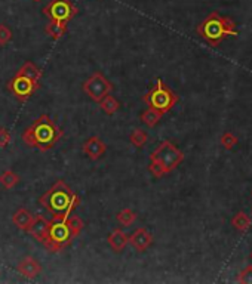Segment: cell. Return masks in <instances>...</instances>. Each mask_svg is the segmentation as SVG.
<instances>
[{
  "label": "cell",
  "instance_id": "cell-24",
  "mask_svg": "<svg viewBox=\"0 0 252 284\" xmlns=\"http://www.w3.org/2000/svg\"><path fill=\"white\" fill-rule=\"evenodd\" d=\"M12 40V31L8 25L0 24V46H6Z\"/></svg>",
  "mask_w": 252,
  "mask_h": 284
},
{
  "label": "cell",
  "instance_id": "cell-23",
  "mask_svg": "<svg viewBox=\"0 0 252 284\" xmlns=\"http://www.w3.org/2000/svg\"><path fill=\"white\" fill-rule=\"evenodd\" d=\"M147 139H149V136L143 129H135L134 132L131 134V136H129V141H131V144L134 145L135 148H143L146 145Z\"/></svg>",
  "mask_w": 252,
  "mask_h": 284
},
{
  "label": "cell",
  "instance_id": "cell-6",
  "mask_svg": "<svg viewBox=\"0 0 252 284\" xmlns=\"http://www.w3.org/2000/svg\"><path fill=\"white\" fill-rule=\"evenodd\" d=\"M143 101L150 107L163 114L172 110V107L178 102L177 93L165 83L162 79H157L156 84L143 97Z\"/></svg>",
  "mask_w": 252,
  "mask_h": 284
},
{
  "label": "cell",
  "instance_id": "cell-28",
  "mask_svg": "<svg viewBox=\"0 0 252 284\" xmlns=\"http://www.w3.org/2000/svg\"><path fill=\"white\" fill-rule=\"evenodd\" d=\"M33 2H42V0H33Z\"/></svg>",
  "mask_w": 252,
  "mask_h": 284
},
{
  "label": "cell",
  "instance_id": "cell-2",
  "mask_svg": "<svg viewBox=\"0 0 252 284\" xmlns=\"http://www.w3.org/2000/svg\"><path fill=\"white\" fill-rule=\"evenodd\" d=\"M61 138L63 131L46 114L39 116L33 121V124L29 126L21 135V139L25 145L37 148L42 152L52 150Z\"/></svg>",
  "mask_w": 252,
  "mask_h": 284
},
{
  "label": "cell",
  "instance_id": "cell-16",
  "mask_svg": "<svg viewBox=\"0 0 252 284\" xmlns=\"http://www.w3.org/2000/svg\"><path fill=\"white\" fill-rule=\"evenodd\" d=\"M67 24L68 22L49 19V22L45 25V33L52 37L53 40H60L64 37V34L67 33Z\"/></svg>",
  "mask_w": 252,
  "mask_h": 284
},
{
  "label": "cell",
  "instance_id": "cell-26",
  "mask_svg": "<svg viewBox=\"0 0 252 284\" xmlns=\"http://www.w3.org/2000/svg\"><path fill=\"white\" fill-rule=\"evenodd\" d=\"M237 281L239 283H245V284H252V265L246 267L237 277Z\"/></svg>",
  "mask_w": 252,
  "mask_h": 284
},
{
  "label": "cell",
  "instance_id": "cell-21",
  "mask_svg": "<svg viewBox=\"0 0 252 284\" xmlns=\"http://www.w3.org/2000/svg\"><path fill=\"white\" fill-rule=\"evenodd\" d=\"M0 184L6 190H12L14 186H17L19 184V176L12 170H5L0 175Z\"/></svg>",
  "mask_w": 252,
  "mask_h": 284
},
{
  "label": "cell",
  "instance_id": "cell-8",
  "mask_svg": "<svg viewBox=\"0 0 252 284\" xmlns=\"http://www.w3.org/2000/svg\"><path fill=\"white\" fill-rule=\"evenodd\" d=\"M77 8L73 5L71 0H50L43 8V15L53 21L70 22L77 15Z\"/></svg>",
  "mask_w": 252,
  "mask_h": 284
},
{
  "label": "cell",
  "instance_id": "cell-25",
  "mask_svg": "<svg viewBox=\"0 0 252 284\" xmlns=\"http://www.w3.org/2000/svg\"><path fill=\"white\" fill-rule=\"evenodd\" d=\"M221 144H222V147L226 150H232L236 144H237V138L233 134H230V132H226V134L221 136Z\"/></svg>",
  "mask_w": 252,
  "mask_h": 284
},
{
  "label": "cell",
  "instance_id": "cell-19",
  "mask_svg": "<svg viewBox=\"0 0 252 284\" xmlns=\"http://www.w3.org/2000/svg\"><path fill=\"white\" fill-rule=\"evenodd\" d=\"M163 117V113H160V111H157V110H154V108H147L144 113H141V121L146 124V126H149V128H154L159 121H160V118Z\"/></svg>",
  "mask_w": 252,
  "mask_h": 284
},
{
  "label": "cell",
  "instance_id": "cell-18",
  "mask_svg": "<svg viewBox=\"0 0 252 284\" xmlns=\"http://www.w3.org/2000/svg\"><path fill=\"white\" fill-rule=\"evenodd\" d=\"M98 104H100L101 110H102L107 116H113L115 113H118L119 108H120V102H119L115 97H111L110 93L105 95Z\"/></svg>",
  "mask_w": 252,
  "mask_h": 284
},
{
  "label": "cell",
  "instance_id": "cell-29",
  "mask_svg": "<svg viewBox=\"0 0 252 284\" xmlns=\"http://www.w3.org/2000/svg\"><path fill=\"white\" fill-rule=\"evenodd\" d=\"M251 259H252V253H251Z\"/></svg>",
  "mask_w": 252,
  "mask_h": 284
},
{
  "label": "cell",
  "instance_id": "cell-22",
  "mask_svg": "<svg viewBox=\"0 0 252 284\" xmlns=\"http://www.w3.org/2000/svg\"><path fill=\"white\" fill-rule=\"evenodd\" d=\"M116 219H118V222L120 225H123V227H131L135 220H136V213H135L132 209H123V210L119 212Z\"/></svg>",
  "mask_w": 252,
  "mask_h": 284
},
{
  "label": "cell",
  "instance_id": "cell-4",
  "mask_svg": "<svg viewBox=\"0 0 252 284\" xmlns=\"http://www.w3.org/2000/svg\"><path fill=\"white\" fill-rule=\"evenodd\" d=\"M184 162V154L172 142L163 141L156 150L150 154L149 172L154 178H162L165 175L175 170Z\"/></svg>",
  "mask_w": 252,
  "mask_h": 284
},
{
  "label": "cell",
  "instance_id": "cell-17",
  "mask_svg": "<svg viewBox=\"0 0 252 284\" xmlns=\"http://www.w3.org/2000/svg\"><path fill=\"white\" fill-rule=\"evenodd\" d=\"M17 74H21V76H25L29 79H32L34 82H39L40 83V79H42V70L34 66L32 61H27L24 62L21 68L17 71Z\"/></svg>",
  "mask_w": 252,
  "mask_h": 284
},
{
  "label": "cell",
  "instance_id": "cell-12",
  "mask_svg": "<svg viewBox=\"0 0 252 284\" xmlns=\"http://www.w3.org/2000/svg\"><path fill=\"white\" fill-rule=\"evenodd\" d=\"M129 244L136 251H146L153 244V235L146 228H136L129 235Z\"/></svg>",
  "mask_w": 252,
  "mask_h": 284
},
{
  "label": "cell",
  "instance_id": "cell-7",
  "mask_svg": "<svg viewBox=\"0 0 252 284\" xmlns=\"http://www.w3.org/2000/svg\"><path fill=\"white\" fill-rule=\"evenodd\" d=\"M82 89H83V92L91 100L95 101V102H100L105 95L111 93V90L115 89V86H113V83H111L108 79L104 77L102 73L97 71V73H94V74L82 84Z\"/></svg>",
  "mask_w": 252,
  "mask_h": 284
},
{
  "label": "cell",
  "instance_id": "cell-14",
  "mask_svg": "<svg viewBox=\"0 0 252 284\" xmlns=\"http://www.w3.org/2000/svg\"><path fill=\"white\" fill-rule=\"evenodd\" d=\"M107 243H108V246L113 249V251L120 253V251L128 246V243H129V235L126 234L125 231H122L120 228H116V230L111 231V234L108 235Z\"/></svg>",
  "mask_w": 252,
  "mask_h": 284
},
{
  "label": "cell",
  "instance_id": "cell-15",
  "mask_svg": "<svg viewBox=\"0 0 252 284\" xmlns=\"http://www.w3.org/2000/svg\"><path fill=\"white\" fill-rule=\"evenodd\" d=\"M33 219H34L33 213H32L30 210L24 209V207L18 209L17 212L12 215V222H14V225L17 227L18 230L25 231V233H27V230L30 228Z\"/></svg>",
  "mask_w": 252,
  "mask_h": 284
},
{
  "label": "cell",
  "instance_id": "cell-3",
  "mask_svg": "<svg viewBox=\"0 0 252 284\" xmlns=\"http://www.w3.org/2000/svg\"><path fill=\"white\" fill-rule=\"evenodd\" d=\"M83 228V220L74 215H68L64 219H52L48 235L42 244L48 251L58 253L68 247L73 240L82 233Z\"/></svg>",
  "mask_w": 252,
  "mask_h": 284
},
{
  "label": "cell",
  "instance_id": "cell-27",
  "mask_svg": "<svg viewBox=\"0 0 252 284\" xmlns=\"http://www.w3.org/2000/svg\"><path fill=\"white\" fill-rule=\"evenodd\" d=\"M11 142V134L0 128V148H6Z\"/></svg>",
  "mask_w": 252,
  "mask_h": 284
},
{
  "label": "cell",
  "instance_id": "cell-1",
  "mask_svg": "<svg viewBox=\"0 0 252 284\" xmlns=\"http://www.w3.org/2000/svg\"><path fill=\"white\" fill-rule=\"evenodd\" d=\"M39 203L52 219H64L79 207L80 197L64 181L60 179L39 197Z\"/></svg>",
  "mask_w": 252,
  "mask_h": 284
},
{
  "label": "cell",
  "instance_id": "cell-11",
  "mask_svg": "<svg viewBox=\"0 0 252 284\" xmlns=\"http://www.w3.org/2000/svg\"><path fill=\"white\" fill-rule=\"evenodd\" d=\"M107 151L105 142L98 138V136H91L85 141L83 144V152L91 159V160H98L101 159Z\"/></svg>",
  "mask_w": 252,
  "mask_h": 284
},
{
  "label": "cell",
  "instance_id": "cell-10",
  "mask_svg": "<svg viewBox=\"0 0 252 284\" xmlns=\"http://www.w3.org/2000/svg\"><path fill=\"white\" fill-rule=\"evenodd\" d=\"M49 225L50 220H48L43 215H37V216L34 215L33 222H32L30 228L27 230V233L39 243H43L48 235V231H49Z\"/></svg>",
  "mask_w": 252,
  "mask_h": 284
},
{
  "label": "cell",
  "instance_id": "cell-5",
  "mask_svg": "<svg viewBox=\"0 0 252 284\" xmlns=\"http://www.w3.org/2000/svg\"><path fill=\"white\" fill-rule=\"evenodd\" d=\"M196 31L211 46H217L229 36L236 37L239 34L236 30L235 21L232 18L219 15L218 12H212L205 21H202Z\"/></svg>",
  "mask_w": 252,
  "mask_h": 284
},
{
  "label": "cell",
  "instance_id": "cell-13",
  "mask_svg": "<svg viewBox=\"0 0 252 284\" xmlns=\"http://www.w3.org/2000/svg\"><path fill=\"white\" fill-rule=\"evenodd\" d=\"M17 271L25 278H36L37 275H40L42 272V265L37 259H34L33 256H25L19 264H18Z\"/></svg>",
  "mask_w": 252,
  "mask_h": 284
},
{
  "label": "cell",
  "instance_id": "cell-20",
  "mask_svg": "<svg viewBox=\"0 0 252 284\" xmlns=\"http://www.w3.org/2000/svg\"><path fill=\"white\" fill-rule=\"evenodd\" d=\"M232 225L235 227L236 230H239V231H248L251 228L252 220L251 217L248 216L245 212H239L232 219Z\"/></svg>",
  "mask_w": 252,
  "mask_h": 284
},
{
  "label": "cell",
  "instance_id": "cell-9",
  "mask_svg": "<svg viewBox=\"0 0 252 284\" xmlns=\"http://www.w3.org/2000/svg\"><path fill=\"white\" fill-rule=\"evenodd\" d=\"M39 86H40L39 82H34L32 79H29L25 76H21V74H15L11 79V82L8 83V90L19 102H25V101L30 100V97L39 89Z\"/></svg>",
  "mask_w": 252,
  "mask_h": 284
}]
</instances>
